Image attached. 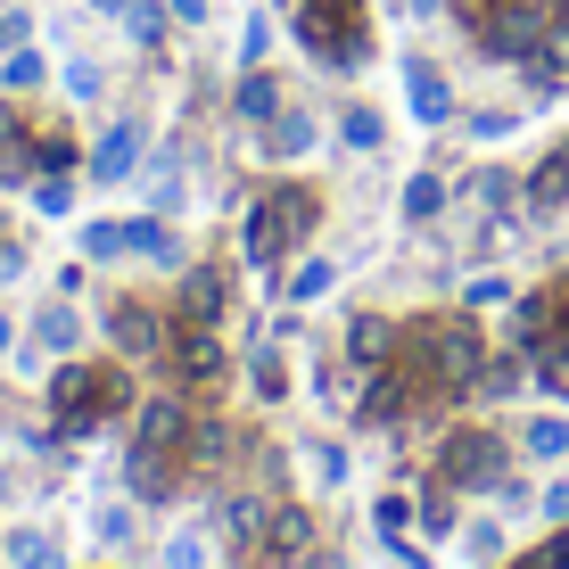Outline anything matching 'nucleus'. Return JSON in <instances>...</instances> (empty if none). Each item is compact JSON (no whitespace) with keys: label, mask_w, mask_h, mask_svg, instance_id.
Returning a JSON list of instances; mask_svg holds the SVG:
<instances>
[{"label":"nucleus","mask_w":569,"mask_h":569,"mask_svg":"<svg viewBox=\"0 0 569 569\" xmlns=\"http://www.w3.org/2000/svg\"><path fill=\"white\" fill-rule=\"evenodd\" d=\"M132 405H141V388H132V371L116 356H58L42 380V413L58 429V446H91L108 429H124Z\"/></svg>","instance_id":"nucleus-1"},{"label":"nucleus","mask_w":569,"mask_h":569,"mask_svg":"<svg viewBox=\"0 0 569 569\" xmlns=\"http://www.w3.org/2000/svg\"><path fill=\"white\" fill-rule=\"evenodd\" d=\"M487 356H496V339L479 330V313H429V322H405V339H397V363L413 371L429 413L470 405V380H479Z\"/></svg>","instance_id":"nucleus-2"},{"label":"nucleus","mask_w":569,"mask_h":569,"mask_svg":"<svg viewBox=\"0 0 569 569\" xmlns=\"http://www.w3.org/2000/svg\"><path fill=\"white\" fill-rule=\"evenodd\" d=\"M313 223H322V190H306V182H264L240 207V257L257 264L264 298H281V264L313 240Z\"/></svg>","instance_id":"nucleus-3"},{"label":"nucleus","mask_w":569,"mask_h":569,"mask_svg":"<svg viewBox=\"0 0 569 569\" xmlns=\"http://www.w3.org/2000/svg\"><path fill=\"white\" fill-rule=\"evenodd\" d=\"M512 462H520L512 429H496V421H446L438 438H429V470H438L446 487H462V496H487Z\"/></svg>","instance_id":"nucleus-4"},{"label":"nucleus","mask_w":569,"mask_h":569,"mask_svg":"<svg viewBox=\"0 0 569 569\" xmlns=\"http://www.w3.org/2000/svg\"><path fill=\"white\" fill-rule=\"evenodd\" d=\"M100 339L116 363H166V339H173V313H157L149 298H108L100 313Z\"/></svg>","instance_id":"nucleus-5"},{"label":"nucleus","mask_w":569,"mask_h":569,"mask_svg":"<svg viewBox=\"0 0 569 569\" xmlns=\"http://www.w3.org/2000/svg\"><path fill=\"white\" fill-rule=\"evenodd\" d=\"M166 371H173V388H182V397H214V388H223V371H231L223 330H214V322H173Z\"/></svg>","instance_id":"nucleus-6"},{"label":"nucleus","mask_w":569,"mask_h":569,"mask_svg":"<svg viewBox=\"0 0 569 569\" xmlns=\"http://www.w3.org/2000/svg\"><path fill=\"white\" fill-rule=\"evenodd\" d=\"M141 166H149V124H141V116H116L100 141L83 149V182H91V190H124V182H141Z\"/></svg>","instance_id":"nucleus-7"},{"label":"nucleus","mask_w":569,"mask_h":569,"mask_svg":"<svg viewBox=\"0 0 569 569\" xmlns=\"http://www.w3.org/2000/svg\"><path fill=\"white\" fill-rule=\"evenodd\" d=\"M58 356H83V313H74V298H42V306H33V322H26V339H17L9 363L50 371Z\"/></svg>","instance_id":"nucleus-8"},{"label":"nucleus","mask_w":569,"mask_h":569,"mask_svg":"<svg viewBox=\"0 0 569 569\" xmlns=\"http://www.w3.org/2000/svg\"><path fill=\"white\" fill-rule=\"evenodd\" d=\"M561 322H569V281H561V289H553V281H545V289H520V298L503 306V339H496V347H520V356L537 363V347L553 339Z\"/></svg>","instance_id":"nucleus-9"},{"label":"nucleus","mask_w":569,"mask_h":569,"mask_svg":"<svg viewBox=\"0 0 569 569\" xmlns=\"http://www.w3.org/2000/svg\"><path fill=\"white\" fill-rule=\"evenodd\" d=\"M124 496L141 503V512H166V503L190 496V462L157 455V446H124Z\"/></svg>","instance_id":"nucleus-10"},{"label":"nucleus","mask_w":569,"mask_h":569,"mask_svg":"<svg viewBox=\"0 0 569 569\" xmlns=\"http://www.w3.org/2000/svg\"><path fill=\"white\" fill-rule=\"evenodd\" d=\"M190 397L182 388H157V397L132 405V421H124V446H157V455H182V438H190Z\"/></svg>","instance_id":"nucleus-11"},{"label":"nucleus","mask_w":569,"mask_h":569,"mask_svg":"<svg viewBox=\"0 0 569 569\" xmlns=\"http://www.w3.org/2000/svg\"><path fill=\"white\" fill-rule=\"evenodd\" d=\"M553 214H569V132L520 173V223H553Z\"/></svg>","instance_id":"nucleus-12"},{"label":"nucleus","mask_w":569,"mask_h":569,"mask_svg":"<svg viewBox=\"0 0 569 569\" xmlns=\"http://www.w3.org/2000/svg\"><path fill=\"white\" fill-rule=\"evenodd\" d=\"M405 108H413V124H429V132H446L462 116V100H455V83H446L438 58H405Z\"/></svg>","instance_id":"nucleus-13"},{"label":"nucleus","mask_w":569,"mask_h":569,"mask_svg":"<svg viewBox=\"0 0 569 569\" xmlns=\"http://www.w3.org/2000/svg\"><path fill=\"white\" fill-rule=\"evenodd\" d=\"M231 313V272L223 264H182L173 272V322H223Z\"/></svg>","instance_id":"nucleus-14"},{"label":"nucleus","mask_w":569,"mask_h":569,"mask_svg":"<svg viewBox=\"0 0 569 569\" xmlns=\"http://www.w3.org/2000/svg\"><path fill=\"white\" fill-rule=\"evenodd\" d=\"M141 182H149V214H182L190 207V141H157Z\"/></svg>","instance_id":"nucleus-15"},{"label":"nucleus","mask_w":569,"mask_h":569,"mask_svg":"<svg viewBox=\"0 0 569 569\" xmlns=\"http://www.w3.org/2000/svg\"><path fill=\"white\" fill-rule=\"evenodd\" d=\"M313 149H322V116H306V108H281L257 132V166H298V157H313Z\"/></svg>","instance_id":"nucleus-16"},{"label":"nucleus","mask_w":569,"mask_h":569,"mask_svg":"<svg viewBox=\"0 0 569 569\" xmlns=\"http://www.w3.org/2000/svg\"><path fill=\"white\" fill-rule=\"evenodd\" d=\"M413 537H429V545L462 537V487H446L438 470H421V487H413Z\"/></svg>","instance_id":"nucleus-17"},{"label":"nucleus","mask_w":569,"mask_h":569,"mask_svg":"<svg viewBox=\"0 0 569 569\" xmlns=\"http://www.w3.org/2000/svg\"><path fill=\"white\" fill-rule=\"evenodd\" d=\"M33 116L0 91V190H33Z\"/></svg>","instance_id":"nucleus-18"},{"label":"nucleus","mask_w":569,"mask_h":569,"mask_svg":"<svg viewBox=\"0 0 569 569\" xmlns=\"http://www.w3.org/2000/svg\"><path fill=\"white\" fill-rule=\"evenodd\" d=\"M124 257H141L157 272H182L190 248H182V231H173V214H124Z\"/></svg>","instance_id":"nucleus-19"},{"label":"nucleus","mask_w":569,"mask_h":569,"mask_svg":"<svg viewBox=\"0 0 569 569\" xmlns=\"http://www.w3.org/2000/svg\"><path fill=\"white\" fill-rule=\"evenodd\" d=\"M231 455H240V429H231V421H214V413H199V421H190V438H182L190 479H223V470H231ZM240 462H248V455H240Z\"/></svg>","instance_id":"nucleus-20"},{"label":"nucleus","mask_w":569,"mask_h":569,"mask_svg":"<svg viewBox=\"0 0 569 569\" xmlns=\"http://www.w3.org/2000/svg\"><path fill=\"white\" fill-rule=\"evenodd\" d=\"M455 199H470V207H479L496 231H512V223H520V173H503V166H479L470 182H455Z\"/></svg>","instance_id":"nucleus-21"},{"label":"nucleus","mask_w":569,"mask_h":569,"mask_svg":"<svg viewBox=\"0 0 569 569\" xmlns=\"http://www.w3.org/2000/svg\"><path fill=\"white\" fill-rule=\"evenodd\" d=\"M520 388H537V363L520 347H496L479 363V380H470V405H520Z\"/></svg>","instance_id":"nucleus-22"},{"label":"nucleus","mask_w":569,"mask_h":569,"mask_svg":"<svg viewBox=\"0 0 569 569\" xmlns=\"http://www.w3.org/2000/svg\"><path fill=\"white\" fill-rule=\"evenodd\" d=\"M512 455L537 462V470L569 462V413H520V421H512Z\"/></svg>","instance_id":"nucleus-23"},{"label":"nucleus","mask_w":569,"mask_h":569,"mask_svg":"<svg viewBox=\"0 0 569 569\" xmlns=\"http://www.w3.org/2000/svg\"><path fill=\"white\" fill-rule=\"evenodd\" d=\"M281 108H289L281 74H272V67H240V83H231V116H240L248 132H264V124H272Z\"/></svg>","instance_id":"nucleus-24"},{"label":"nucleus","mask_w":569,"mask_h":569,"mask_svg":"<svg viewBox=\"0 0 569 569\" xmlns=\"http://www.w3.org/2000/svg\"><path fill=\"white\" fill-rule=\"evenodd\" d=\"M397 339H405V322H388V313H356V322H347V363H356V371L397 363Z\"/></svg>","instance_id":"nucleus-25"},{"label":"nucleus","mask_w":569,"mask_h":569,"mask_svg":"<svg viewBox=\"0 0 569 569\" xmlns=\"http://www.w3.org/2000/svg\"><path fill=\"white\" fill-rule=\"evenodd\" d=\"M0 561L9 569H74L67 553H58V537L42 520H17V528H0Z\"/></svg>","instance_id":"nucleus-26"},{"label":"nucleus","mask_w":569,"mask_h":569,"mask_svg":"<svg viewBox=\"0 0 569 569\" xmlns=\"http://www.w3.org/2000/svg\"><path fill=\"white\" fill-rule=\"evenodd\" d=\"M240 371H248V397H257V405H289V363H281V339H248Z\"/></svg>","instance_id":"nucleus-27"},{"label":"nucleus","mask_w":569,"mask_h":569,"mask_svg":"<svg viewBox=\"0 0 569 569\" xmlns=\"http://www.w3.org/2000/svg\"><path fill=\"white\" fill-rule=\"evenodd\" d=\"M157 569H223V545H214V520H190L166 537V553H157Z\"/></svg>","instance_id":"nucleus-28"},{"label":"nucleus","mask_w":569,"mask_h":569,"mask_svg":"<svg viewBox=\"0 0 569 569\" xmlns=\"http://www.w3.org/2000/svg\"><path fill=\"white\" fill-rule=\"evenodd\" d=\"M124 42L141 50V58H166V33H173V17H166V0H124Z\"/></svg>","instance_id":"nucleus-29"},{"label":"nucleus","mask_w":569,"mask_h":569,"mask_svg":"<svg viewBox=\"0 0 569 569\" xmlns=\"http://www.w3.org/2000/svg\"><path fill=\"white\" fill-rule=\"evenodd\" d=\"M397 207H405V223H413V231H421V223H438V214H446V207H455V182H446V173H438V166H421V173H413V182H405V199H397Z\"/></svg>","instance_id":"nucleus-30"},{"label":"nucleus","mask_w":569,"mask_h":569,"mask_svg":"<svg viewBox=\"0 0 569 569\" xmlns=\"http://www.w3.org/2000/svg\"><path fill=\"white\" fill-rule=\"evenodd\" d=\"M462 561H479V569H503V561H512V528H503V512L462 520Z\"/></svg>","instance_id":"nucleus-31"},{"label":"nucleus","mask_w":569,"mask_h":569,"mask_svg":"<svg viewBox=\"0 0 569 569\" xmlns=\"http://www.w3.org/2000/svg\"><path fill=\"white\" fill-rule=\"evenodd\" d=\"M298 462H306V479L322 487V496H330V487H347V470H356V455H347L339 438H306V446H298Z\"/></svg>","instance_id":"nucleus-32"},{"label":"nucleus","mask_w":569,"mask_h":569,"mask_svg":"<svg viewBox=\"0 0 569 569\" xmlns=\"http://www.w3.org/2000/svg\"><path fill=\"white\" fill-rule=\"evenodd\" d=\"M33 166L42 173H83V141L67 124H33Z\"/></svg>","instance_id":"nucleus-33"},{"label":"nucleus","mask_w":569,"mask_h":569,"mask_svg":"<svg viewBox=\"0 0 569 569\" xmlns=\"http://www.w3.org/2000/svg\"><path fill=\"white\" fill-rule=\"evenodd\" d=\"M91 537H100L108 553H116V545L132 553V537H141V503H132V496H108L100 512H91Z\"/></svg>","instance_id":"nucleus-34"},{"label":"nucleus","mask_w":569,"mask_h":569,"mask_svg":"<svg viewBox=\"0 0 569 569\" xmlns=\"http://www.w3.org/2000/svg\"><path fill=\"white\" fill-rule=\"evenodd\" d=\"M330 289H339V264H330V257H298V272L281 281V298L289 306H322Z\"/></svg>","instance_id":"nucleus-35"},{"label":"nucleus","mask_w":569,"mask_h":569,"mask_svg":"<svg viewBox=\"0 0 569 569\" xmlns=\"http://www.w3.org/2000/svg\"><path fill=\"white\" fill-rule=\"evenodd\" d=\"M42 83H50V58L33 50V42L0 58V91H9V100H33V91H42Z\"/></svg>","instance_id":"nucleus-36"},{"label":"nucleus","mask_w":569,"mask_h":569,"mask_svg":"<svg viewBox=\"0 0 569 569\" xmlns=\"http://www.w3.org/2000/svg\"><path fill=\"white\" fill-rule=\"evenodd\" d=\"M339 141L356 149V157H380V149H388V116H380V108H363V100H356V108H339Z\"/></svg>","instance_id":"nucleus-37"},{"label":"nucleus","mask_w":569,"mask_h":569,"mask_svg":"<svg viewBox=\"0 0 569 569\" xmlns=\"http://www.w3.org/2000/svg\"><path fill=\"white\" fill-rule=\"evenodd\" d=\"M371 537H413V487H380L371 496Z\"/></svg>","instance_id":"nucleus-38"},{"label":"nucleus","mask_w":569,"mask_h":569,"mask_svg":"<svg viewBox=\"0 0 569 569\" xmlns=\"http://www.w3.org/2000/svg\"><path fill=\"white\" fill-rule=\"evenodd\" d=\"M58 83H67L74 108H100V100H108V67H100V58H67V67H58Z\"/></svg>","instance_id":"nucleus-39"},{"label":"nucleus","mask_w":569,"mask_h":569,"mask_svg":"<svg viewBox=\"0 0 569 569\" xmlns=\"http://www.w3.org/2000/svg\"><path fill=\"white\" fill-rule=\"evenodd\" d=\"M26 199H33V214H42V223H67V214H74V173H33Z\"/></svg>","instance_id":"nucleus-40"},{"label":"nucleus","mask_w":569,"mask_h":569,"mask_svg":"<svg viewBox=\"0 0 569 569\" xmlns=\"http://www.w3.org/2000/svg\"><path fill=\"white\" fill-rule=\"evenodd\" d=\"M512 298H520V289L503 281V272H470V281H462V313H503Z\"/></svg>","instance_id":"nucleus-41"},{"label":"nucleus","mask_w":569,"mask_h":569,"mask_svg":"<svg viewBox=\"0 0 569 569\" xmlns=\"http://www.w3.org/2000/svg\"><path fill=\"white\" fill-rule=\"evenodd\" d=\"M83 264H124V223H83Z\"/></svg>","instance_id":"nucleus-42"},{"label":"nucleus","mask_w":569,"mask_h":569,"mask_svg":"<svg viewBox=\"0 0 569 569\" xmlns=\"http://www.w3.org/2000/svg\"><path fill=\"white\" fill-rule=\"evenodd\" d=\"M455 124L470 132V141H503V132H520V108H470V116H455Z\"/></svg>","instance_id":"nucleus-43"},{"label":"nucleus","mask_w":569,"mask_h":569,"mask_svg":"<svg viewBox=\"0 0 569 569\" xmlns=\"http://www.w3.org/2000/svg\"><path fill=\"white\" fill-rule=\"evenodd\" d=\"M503 569H569V520H561V528H553L545 545H528V553H512Z\"/></svg>","instance_id":"nucleus-44"},{"label":"nucleus","mask_w":569,"mask_h":569,"mask_svg":"<svg viewBox=\"0 0 569 569\" xmlns=\"http://www.w3.org/2000/svg\"><path fill=\"white\" fill-rule=\"evenodd\" d=\"M264 50H272V17L248 9V26H240V67H264Z\"/></svg>","instance_id":"nucleus-45"},{"label":"nucleus","mask_w":569,"mask_h":569,"mask_svg":"<svg viewBox=\"0 0 569 569\" xmlns=\"http://www.w3.org/2000/svg\"><path fill=\"white\" fill-rule=\"evenodd\" d=\"M26 42H33V9H17V0H9V9H0V58L26 50Z\"/></svg>","instance_id":"nucleus-46"},{"label":"nucleus","mask_w":569,"mask_h":569,"mask_svg":"<svg viewBox=\"0 0 569 569\" xmlns=\"http://www.w3.org/2000/svg\"><path fill=\"white\" fill-rule=\"evenodd\" d=\"M166 17H173V33H199L214 17V0H166Z\"/></svg>","instance_id":"nucleus-47"},{"label":"nucleus","mask_w":569,"mask_h":569,"mask_svg":"<svg viewBox=\"0 0 569 569\" xmlns=\"http://www.w3.org/2000/svg\"><path fill=\"white\" fill-rule=\"evenodd\" d=\"M26 272H33L26 240H0V289H9V281H26Z\"/></svg>","instance_id":"nucleus-48"},{"label":"nucleus","mask_w":569,"mask_h":569,"mask_svg":"<svg viewBox=\"0 0 569 569\" xmlns=\"http://www.w3.org/2000/svg\"><path fill=\"white\" fill-rule=\"evenodd\" d=\"M537 512H545V520H553V528L569 520V479H553V487H545V496H537Z\"/></svg>","instance_id":"nucleus-49"},{"label":"nucleus","mask_w":569,"mask_h":569,"mask_svg":"<svg viewBox=\"0 0 569 569\" xmlns=\"http://www.w3.org/2000/svg\"><path fill=\"white\" fill-rule=\"evenodd\" d=\"M17 339H26V322H17V313H0V363L17 356Z\"/></svg>","instance_id":"nucleus-50"},{"label":"nucleus","mask_w":569,"mask_h":569,"mask_svg":"<svg viewBox=\"0 0 569 569\" xmlns=\"http://www.w3.org/2000/svg\"><path fill=\"white\" fill-rule=\"evenodd\" d=\"M446 9V0H405V17H438Z\"/></svg>","instance_id":"nucleus-51"},{"label":"nucleus","mask_w":569,"mask_h":569,"mask_svg":"<svg viewBox=\"0 0 569 569\" xmlns=\"http://www.w3.org/2000/svg\"><path fill=\"white\" fill-rule=\"evenodd\" d=\"M91 17H124V0H91Z\"/></svg>","instance_id":"nucleus-52"},{"label":"nucleus","mask_w":569,"mask_h":569,"mask_svg":"<svg viewBox=\"0 0 569 569\" xmlns=\"http://www.w3.org/2000/svg\"><path fill=\"white\" fill-rule=\"evenodd\" d=\"M545 9H553V26H569V0H545Z\"/></svg>","instance_id":"nucleus-53"},{"label":"nucleus","mask_w":569,"mask_h":569,"mask_svg":"<svg viewBox=\"0 0 569 569\" xmlns=\"http://www.w3.org/2000/svg\"><path fill=\"white\" fill-rule=\"evenodd\" d=\"M0 462H9V455H0ZM0 496H9V470H0Z\"/></svg>","instance_id":"nucleus-54"},{"label":"nucleus","mask_w":569,"mask_h":569,"mask_svg":"<svg viewBox=\"0 0 569 569\" xmlns=\"http://www.w3.org/2000/svg\"><path fill=\"white\" fill-rule=\"evenodd\" d=\"M0 240H9V214H0Z\"/></svg>","instance_id":"nucleus-55"},{"label":"nucleus","mask_w":569,"mask_h":569,"mask_svg":"<svg viewBox=\"0 0 569 569\" xmlns=\"http://www.w3.org/2000/svg\"><path fill=\"white\" fill-rule=\"evenodd\" d=\"M0 9H9V0H0Z\"/></svg>","instance_id":"nucleus-56"}]
</instances>
